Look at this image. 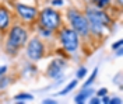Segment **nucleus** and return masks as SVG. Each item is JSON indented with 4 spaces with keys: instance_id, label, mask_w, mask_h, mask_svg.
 Masks as SVG:
<instances>
[{
    "instance_id": "5",
    "label": "nucleus",
    "mask_w": 123,
    "mask_h": 104,
    "mask_svg": "<svg viewBox=\"0 0 123 104\" xmlns=\"http://www.w3.org/2000/svg\"><path fill=\"white\" fill-rule=\"evenodd\" d=\"M25 56L31 62H38L45 56V44L38 37H32L25 44Z\"/></svg>"
},
{
    "instance_id": "12",
    "label": "nucleus",
    "mask_w": 123,
    "mask_h": 104,
    "mask_svg": "<svg viewBox=\"0 0 123 104\" xmlns=\"http://www.w3.org/2000/svg\"><path fill=\"white\" fill-rule=\"evenodd\" d=\"M35 97L30 94V93H20V94H15L14 96V101L17 103H25V101H32Z\"/></svg>"
},
{
    "instance_id": "22",
    "label": "nucleus",
    "mask_w": 123,
    "mask_h": 104,
    "mask_svg": "<svg viewBox=\"0 0 123 104\" xmlns=\"http://www.w3.org/2000/svg\"><path fill=\"white\" fill-rule=\"evenodd\" d=\"M109 104H122V100L119 97H113V98H109Z\"/></svg>"
},
{
    "instance_id": "8",
    "label": "nucleus",
    "mask_w": 123,
    "mask_h": 104,
    "mask_svg": "<svg viewBox=\"0 0 123 104\" xmlns=\"http://www.w3.org/2000/svg\"><path fill=\"white\" fill-rule=\"evenodd\" d=\"M64 69H66V61L60 59V58H56L46 68V76L49 79H60L63 76Z\"/></svg>"
},
{
    "instance_id": "23",
    "label": "nucleus",
    "mask_w": 123,
    "mask_h": 104,
    "mask_svg": "<svg viewBox=\"0 0 123 104\" xmlns=\"http://www.w3.org/2000/svg\"><path fill=\"white\" fill-rule=\"evenodd\" d=\"M42 103L43 104H57V100H53V98H43Z\"/></svg>"
},
{
    "instance_id": "1",
    "label": "nucleus",
    "mask_w": 123,
    "mask_h": 104,
    "mask_svg": "<svg viewBox=\"0 0 123 104\" xmlns=\"http://www.w3.org/2000/svg\"><path fill=\"white\" fill-rule=\"evenodd\" d=\"M28 41V30L21 24H14L13 27L10 25V30L6 40V54L10 56H15L18 51L24 48V45Z\"/></svg>"
},
{
    "instance_id": "16",
    "label": "nucleus",
    "mask_w": 123,
    "mask_h": 104,
    "mask_svg": "<svg viewBox=\"0 0 123 104\" xmlns=\"http://www.w3.org/2000/svg\"><path fill=\"white\" fill-rule=\"evenodd\" d=\"M87 73H88V69H87L85 66H81V68L77 70V73H76V79H77V80H83V79H85Z\"/></svg>"
},
{
    "instance_id": "26",
    "label": "nucleus",
    "mask_w": 123,
    "mask_h": 104,
    "mask_svg": "<svg viewBox=\"0 0 123 104\" xmlns=\"http://www.w3.org/2000/svg\"><path fill=\"white\" fill-rule=\"evenodd\" d=\"M117 3H119V6H122V3H123V0H116Z\"/></svg>"
},
{
    "instance_id": "14",
    "label": "nucleus",
    "mask_w": 123,
    "mask_h": 104,
    "mask_svg": "<svg viewBox=\"0 0 123 104\" xmlns=\"http://www.w3.org/2000/svg\"><path fill=\"white\" fill-rule=\"evenodd\" d=\"M10 83H11V77H8L6 75H1V76H0V90L8 87Z\"/></svg>"
},
{
    "instance_id": "18",
    "label": "nucleus",
    "mask_w": 123,
    "mask_h": 104,
    "mask_svg": "<svg viewBox=\"0 0 123 104\" xmlns=\"http://www.w3.org/2000/svg\"><path fill=\"white\" fill-rule=\"evenodd\" d=\"M123 47V41L122 40H119V41H116L115 44H112V49L113 51H116V49H119V48H122Z\"/></svg>"
},
{
    "instance_id": "15",
    "label": "nucleus",
    "mask_w": 123,
    "mask_h": 104,
    "mask_svg": "<svg viewBox=\"0 0 123 104\" xmlns=\"http://www.w3.org/2000/svg\"><path fill=\"white\" fill-rule=\"evenodd\" d=\"M92 3L95 4V7H98V8H105L111 4V0H92Z\"/></svg>"
},
{
    "instance_id": "24",
    "label": "nucleus",
    "mask_w": 123,
    "mask_h": 104,
    "mask_svg": "<svg viewBox=\"0 0 123 104\" xmlns=\"http://www.w3.org/2000/svg\"><path fill=\"white\" fill-rule=\"evenodd\" d=\"M7 70H8V68L6 65H0V76H1V75H6Z\"/></svg>"
},
{
    "instance_id": "20",
    "label": "nucleus",
    "mask_w": 123,
    "mask_h": 104,
    "mask_svg": "<svg viewBox=\"0 0 123 104\" xmlns=\"http://www.w3.org/2000/svg\"><path fill=\"white\" fill-rule=\"evenodd\" d=\"M105 94H108V89L102 87V89H99V90H97V96L98 97H102V96H105Z\"/></svg>"
},
{
    "instance_id": "7",
    "label": "nucleus",
    "mask_w": 123,
    "mask_h": 104,
    "mask_svg": "<svg viewBox=\"0 0 123 104\" xmlns=\"http://www.w3.org/2000/svg\"><path fill=\"white\" fill-rule=\"evenodd\" d=\"M15 13L25 23H32L38 17V10L37 8L34 6L24 4V3H17L15 4Z\"/></svg>"
},
{
    "instance_id": "3",
    "label": "nucleus",
    "mask_w": 123,
    "mask_h": 104,
    "mask_svg": "<svg viewBox=\"0 0 123 104\" xmlns=\"http://www.w3.org/2000/svg\"><path fill=\"white\" fill-rule=\"evenodd\" d=\"M62 14L52 7H45L38 14V23L39 27L48 28L50 31H57L62 27Z\"/></svg>"
},
{
    "instance_id": "17",
    "label": "nucleus",
    "mask_w": 123,
    "mask_h": 104,
    "mask_svg": "<svg viewBox=\"0 0 123 104\" xmlns=\"http://www.w3.org/2000/svg\"><path fill=\"white\" fill-rule=\"evenodd\" d=\"M39 34H41L42 37H45V38H50L52 34H53V31H50V30H48V28H43V27H39Z\"/></svg>"
},
{
    "instance_id": "11",
    "label": "nucleus",
    "mask_w": 123,
    "mask_h": 104,
    "mask_svg": "<svg viewBox=\"0 0 123 104\" xmlns=\"http://www.w3.org/2000/svg\"><path fill=\"white\" fill-rule=\"evenodd\" d=\"M77 86H78V80H77V79L71 80V82H70V83L67 84V86H66V87H63L60 91H59V96H66V94L71 93V91H73V90H74Z\"/></svg>"
},
{
    "instance_id": "21",
    "label": "nucleus",
    "mask_w": 123,
    "mask_h": 104,
    "mask_svg": "<svg viewBox=\"0 0 123 104\" xmlns=\"http://www.w3.org/2000/svg\"><path fill=\"white\" fill-rule=\"evenodd\" d=\"M63 4H64L63 0H52V6L53 7H62Z\"/></svg>"
},
{
    "instance_id": "10",
    "label": "nucleus",
    "mask_w": 123,
    "mask_h": 104,
    "mask_svg": "<svg viewBox=\"0 0 123 104\" xmlns=\"http://www.w3.org/2000/svg\"><path fill=\"white\" fill-rule=\"evenodd\" d=\"M94 93H95V91H94V89L92 87H83L81 90H80V93L74 97V103H77V104L85 103V101H87Z\"/></svg>"
},
{
    "instance_id": "2",
    "label": "nucleus",
    "mask_w": 123,
    "mask_h": 104,
    "mask_svg": "<svg viewBox=\"0 0 123 104\" xmlns=\"http://www.w3.org/2000/svg\"><path fill=\"white\" fill-rule=\"evenodd\" d=\"M66 16H67V20L70 23V27L78 34V37H83V38L90 37L88 20L85 18V16L83 13H80L77 8H69Z\"/></svg>"
},
{
    "instance_id": "19",
    "label": "nucleus",
    "mask_w": 123,
    "mask_h": 104,
    "mask_svg": "<svg viewBox=\"0 0 123 104\" xmlns=\"http://www.w3.org/2000/svg\"><path fill=\"white\" fill-rule=\"evenodd\" d=\"M90 103L91 104H101V97L95 96V97H90Z\"/></svg>"
},
{
    "instance_id": "6",
    "label": "nucleus",
    "mask_w": 123,
    "mask_h": 104,
    "mask_svg": "<svg viewBox=\"0 0 123 104\" xmlns=\"http://www.w3.org/2000/svg\"><path fill=\"white\" fill-rule=\"evenodd\" d=\"M84 16L88 20V24H101L104 27L111 25L113 20L104 8L98 7H87L84 11Z\"/></svg>"
},
{
    "instance_id": "9",
    "label": "nucleus",
    "mask_w": 123,
    "mask_h": 104,
    "mask_svg": "<svg viewBox=\"0 0 123 104\" xmlns=\"http://www.w3.org/2000/svg\"><path fill=\"white\" fill-rule=\"evenodd\" d=\"M11 25V13L6 6L0 4V31L6 32Z\"/></svg>"
},
{
    "instance_id": "25",
    "label": "nucleus",
    "mask_w": 123,
    "mask_h": 104,
    "mask_svg": "<svg viewBox=\"0 0 123 104\" xmlns=\"http://www.w3.org/2000/svg\"><path fill=\"white\" fill-rule=\"evenodd\" d=\"M122 55H123V49L122 48L116 49V56H122Z\"/></svg>"
},
{
    "instance_id": "4",
    "label": "nucleus",
    "mask_w": 123,
    "mask_h": 104,
    "mask_svg": "<svg viewBox=\"0 0 123 104\" xmlns=\"http://www.w3.org/2000/svg\"><path fill=\"white\" fill-rule=\"evenodd\" d=\"M59 41L62 48L66 52L73 54L80 47V37L71 27H60L59 28Z\"/></svg>"
},
{
    "instance_id": "13",
    "label": "nucleus",
    "mask_w": 123,
    "mask_h": 104,
    "mask_svg": "<svg viewBox=\"0 0 123 104\" xmlns=\"http://www.w3.org/2000/svg\"><path fill=\"white\" fill-rule=\"evenodd\" d=\"M97 75H98V68H95L94 70H92L91 73V76L88 77V79L84 82V84H83V87H91L92 86V83L95 82V79H97Z\"/></svg>"
}]
</instances>
